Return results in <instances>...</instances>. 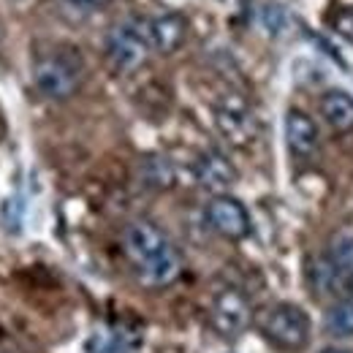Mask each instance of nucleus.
I'll return each instance as SVG.
<instances>
[{
  "instance_id": "1",
  "label": "nucleus",
  "mask_w": 353,
  "mask_h": 353,
  "mask_svg": "<svg viewBox=\"0 0 353 353\" xmlns=\"http://www.w3.org/2000/svg\"><path fill=\"white\" fill-rule=\"evenodd\" d=\"M123 242H125V253H128V259H131V264L141 283H147V285H169L179 274L182 261H179L176 248L172 245V239L161 228H155L152 223H131L125 228Z\"/></svg>"
},
{
  "instance_id": "2",
  "label": "nucleus",
  "mask_w": 353,
  "mask_h": 353,
  "mask_svg": "<svg viewBox=\"0 0 353 353\" xmlns=\"http://www.w3.org/2000/svg\"><path fill=\"white\" fill-rule=\"evenodd\" d=\"M33 82L46 98L63 101L71 98L82 82V60L77 52H54L46 54L33 68Z\"/></svg>"
},
{
  "instance_id": "3",
  "label": "nucleus",
  "mask_w": 353,
  "mask_h": 353,
  "mask_svg": "<svg viewBox=\"0 0 353 353\" xmlns=\"http://www.w3.org/2000/svg\"><path fill=\"white\" fill-rule=\"evenodd\" d=\"M259 329L280 348H305L310 340V315L296 305H272L259 312Z\"/></svg>"
},
{
  "instance_id": "4",
  "label": "nucleus",
  "mask_w": 353,
  "mask_h": 353,
  "mask_svg": "<svg viewBox=\"0 0 353 353\" xmlns=\"http://www.w3.org/2000/svg\"><path fill=\"white\" fill-rule=\"evenodd\" d=\"M150 33H147V22H120L109 30L106 36V57L112 63L114 71L128 74L133 68H139L147 54H150Z\"/></svg>"
},
{
  "instance_id": "5",
  "label": "nucleus",
  "mask_w": 353,
  "mask_h": 353,
  "mask_svg": "<svg viewBox=\"0 0 353 353\" xmlns=\"http://www.w3.org/2000/svg\"><path fill=\"white\" fill-rule=\"evenodd\" d=\"M210 318H212V326L218 329V334H223V337H239L248 329V323H250V305H248L242 291L223 288L221 294L215 296V302H212Z\"/></svg>"
},
{
  "instance_id": "6",
  "label": "nucleus",
  "mask_w": 353,
  "mask_h": 353,
  "mask_svg": "<svg viewBox=\"0 0 353 353\" xmlns=\"http://www.w3.org/2000/svg\"><path fill=\"white\" fill-rule=\"evenodd\" d=\"M207 221L225 239H242V236L250 234L248 210L236 199H231V196H215L207 204Z\"/></svg>"
},
{
  "instance_id": "7",
  "label": "nucleus",
  "mask_w": 353,
  "mask_h": 353,
  "mask_svg": "<svg viewBox=\"0 0 353 353\" xmlns=\"http://www.w3.org/2000/svg\"><path fill=\"white\" fill-rule=\"evenodd\" d=\"M285 141H288L291 152L305 158V161L312 158L318 152V147H321L315 123L310 120L305 112H299V109H291L285 114Z\"/></svg>"
},
{
  "instance_id": "8",
  "label": "nucleus",
  "mask_w": 353,
  "mask_h": 353,
  "mask_svg": "<svg viewBox=\"0 0 353 353\" xmlns=\"http://www.w3.org/2000/svg\"><path fill=\"white\" fill-rule=\"evenodd\" d=\"M185 30H188V22L182 14H161L155 19L147 22V33H150V46L155 52H163V54H172L174 49H179V44L185 41Z\"/></svg>"
},
{
  "instance_id": "9",
  "label": "nucleus",
  "mask_w": 353,
  "mask_h": 353,
  "mask_svg": "<svg viewBox=\"0 0 353 353\" xmlns=\"http://www.w3.org/2000/svg\"><path fill=\"white\" fill-rule=\"evenodd\" d=\"M196 179H199L201 188H207L212 193H223V190H228L236 182V172H234V166L223 158L221 152L210 150L196 163Z\"/></svg>"
},
{
  "instance_id": "10",
  "label": "nucleus",
  "mask_w": 353,
  "mask_h": 353,
  "mask_svg": "<svg viewBox=\"0 0 353 353\" xmlns=\"http://www.w3.org/2000/svg\"><path fill=\"white\" fill-rule=\"evenodd\" d=\"M215 120H218V128L225 133V139L234 141V144H248L256 136V123H253L250 112L245 106H239V103H225V106H221L218 114H215Z\"/></svg>"
},
{
  "instance_id": "11",
  "label": "nucleus",
  "mask_w": 353,
  "mask_h": 353,
  "mask_svg": "<svg viewBox=\"0 0 353 353\" xmlns=\"http://www.w3.org/2000/svg\"><path fill=\"white\" fill-rule=\"evenodd\" d=\"M310 280H312L315 294H321V296L348 294V283H351V277L334 264L329 256L326 259H318L315 264L310 266Z\"/></svg>"
},
{
  "instance_id": "12",
  "label": "nucleus",
  "mask_w": 353,
  "mask_h": 353,
  "mask_svg": "<svg viewBox=\"0 0 353 353\" xmlns=\"http://www.w3.org/2000/svg\"><path fill=\"white\" fill-rule=\"evenodd\" d=\"M321 114L323 120L340 133L353 131V98L343 90H329L321 98Z\"/></svg>"
},
{
  "instance_id": "13",
  "label": "nucleus",
  "mask_w": 353,
  "mask_h": 353,
  "mask_svg": "<svg viewBox=\"0 0 353 353\" xmlns=\"http://www.w3.org/2000/svg\"><path fill=\"white\" fill-rule=\"evenodd\" d=\"M326 332L334 337H353V299H340L326 312Z\"/></svg>"
},
{
  "instance_id": "14",
  "label": "nucleus",
  "mask_w": 353,
  "mask_h": 353,
  "mask_svg": "<svg viewBox=\"0 0 353 353\" xmlns=\"http://www.w3.org/2000/svg\"><path fill=\"white\" fill-rule=\"evenodd\" d=\"M329 259L340 266V269H343L348 277H353V231H348V234H340V236L332 242Z\"/></svg>"
},
{
  "instance_id": "15",
  "label": "nucleus",
  "mask_w": 353,
  "mask_h": 353,
  "mask_svg": "<svg viewBox=\"0 0 353 353\" xmlns=\"http://www.w3.org/2000/svg\"><path fill=\"white\" fill-rule=\"evenodd\" d=\"M144 176L155 188H169L174 182V169H172V163L166 158H150L144 163Z\"/></svg>"
},
{
  "instance_id": "16",
  "label": "nucleus",
  "mask_w": 353,
  "mask_h": 353,
  "mask_svg": "<svg viewBox=\"0 0 353 353\" xmlns=\"http://www.w3.org/2000/svg\"><path fill=\"white\" fill-rule=\"evenodd\" d=\"M334 30H337L345 41L353 44V8H343V11L334 14Z\"/></svg>"
},
{
  "instance_id": "17",
  "label": "nucleus",
  "mask_w": 353,
  "mask_h": 353,
  "mask_svg": "<svg viewBox=\"0 0 353 353\" xmlns=\"http://www.w3.org/2000/svg\"><path fill=\"white\" fill-rule=\"evenodd\" d=\"M68 3H74L77 8H88V11H92V8H101L106 0H68Z\"/></svg>"
},
{
  "instance_id": "18",
  "label": "nucleus",
  "mask_w": 353,
  "mask_h": 353,
  "mask_svg": "<svg viewBox=\"0 0 353 353\" xmlns=\"http://www.w3.org/2000/svg\"><path fill=\"white\" fill-rule=\"evenodd\" d=\"M321 353H348V351H343V348H326V351H321Z\"/></svg>"
},
{
  "instance_id": "19",
  "label": "nucleus",
  "mask_w": 353,
  "mask_h": 353,
  "mask_svg": "<svg viewBox=\"0 0 353 353\" xmlns=\"http://www.w3.org/2000/svg\"><path fill=\"white\" fill-rule=\"evenodd\" d=\"M348 299H353V277H351V283H348V294H345Z\"/></svg>"
},
{
  "instance_id": "20",
  "label": "nucleus",
  "mask_w": 353,
  "mask_h": 353,
  "mask_svg": "<svg viewBox=\"0 0 353 353\" xmlns=\"http://www.w3.org/2000/svg\"><path fill=\"white\" fill-rule=\"evenodd\" d=\"M0 353H6V351H3V348H0Z\"/></svg>"
}]
</instances>
